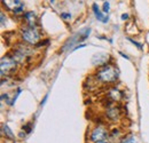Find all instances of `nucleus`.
<instances>
[{
	"label": "nucleus",
	"mask_w": 149,
	"mask_h": 143,
	"mask_svg": "<svg viewBox=\"0 0 149 143\" xmlns=\"http://www.w3.org/2000/svg\"><path fill=\"white\" fill-rule=\"evenodd\" d=\"M118 77V71L113 67H104L97 73V78L104 83H111L115 81Z\"/></svg>",
	"instance_id": "1"
},
{
	"label": "nucleus",
	"mask_w": 149,
	"mask_h": 143,
	"mask_svg": "<svg viewBox=\"0 0 149 143\" xmlns=\"http://www.w3.org/2000/svg\"><path fill=\"white\" fill-rule=\"evenodd\" d=\"M22 38L24 41H26L28 44H37V41L39 40V33L37 32V30L35 28H25L22 31Z\"/></svg>",
	"instance_id": "2"
},
{
	"label": "nucleus",
	"mask_w": 149,
	"mask_h": 143,
	"mask_svg": "<svg viewBox=\"0 0 149 143\" xmlns=\"http://www.w3.org/2000/svg\"><path fill=\"white\" fill-rule=\"evenodd\" d=\"M15 60L13 57L9 56H5L1 58V74L3 76L5 73H8L9 71H12L13 69H15Z\"/></svg>",
	"instance_id": "3"
},
{
	"label": "nucleus",
	"mask_w": 149,
	"mask_h": 143,
	"mask_svg": "<svg viewBox=\"0 0 149 143\" xmlns=\"http://www.w3.org/2000/svg\"><path fill=\"white\" fill-rule=\"evenodd\" d=\"M106 135H107L106 129L102 128V127H97V128H95L93 132H92V134H91V140L96 143L102 142V140H104Z\"/></svg>",
	"instance_id": "4"
},
{
	"label": "nucleus",
	"mask_w": 149,
	"mask_h": 143,
	"mask_svg": "<svg viewBox=\"0 0 149 143\" xmlns=\"http://www.w3.org/2000/svg\"><path fill=\"white\" fill-rule=\"evenodd\" d=\"M93 10H94V15H95V17L97 18L99 21H101V22H103V23H107V22H108V17H107L106 15H103L102 12H100V9H99V7H97L96 3H94L93 5Z\"/></svg>",
	"instance_id": "5"
},
{
	"label": "nucleus",
	"mask_w": 149,
	"mask_h": 143,
	"mask_svg": "<svg viewBox=\"0 0 149 143\" xmlns=\"http://www.w3.org/2000/svg\"><path fill=\"white\" fill-rule=\"evenodd\" d=\"M109 95H110V97H112V100H115V101H118V100L120 99V96H122V95H120V93H119L117 90H110Z\"/></svg>",
	"instance_id": "6"
},
{
	"label": "nucleus",
	"mask_w": 149,
	"mask_h": 143,
	"mask_svg": "<svg viewBox=\"0 0 149 143\" xmlns=\"http://www.w3.org/2000/svg\"><path fill=\"white\" fill-rule=\"evenodd\" d=\"M120 143H136V139L134 136H130V137L124 139Z\"/></svg>",
	"instance_id": "7"
},
{
	"label": "nucleus",
	"mask_w": 149,
	"mask_h": 143,
	"mask_svg": "<svg viewBox=\"0 0 149 143\" xmlns=\"http://www.w3.org/2000/svg\"><path fill=\"white\" fill-rule=\"evenodd\" d=\"M3 132H5V134H7L10 139H13V137H14V135H13V133L10 132V129L8 128V126H6V125L3 126Z\"/></svg>",
	"instance_id": "8"
},
{
	"label": "nucleus",
	"mask_w": 149,
	"mask_h": 143,
	"mask_svg": "<svg viewBox=\"0 0 149 143\" xmlns=\"http://www.w3.org/2000/svg\"><path fill=\"white\" fill-rule=\"evenodd\" d=\"M109 6H110V5H109V2H108V1H106V2H104V5H103V12H104L106 14L109 12Z\"/></svg>",
	"instance_id": "9"
},
{
	"label": "nucleus",
	"mask_w": 149,
	"mask_h": 143,
	"mask_svg": "<svg viewBox=\"0 0 149 143\" xmlns=\"http://www.w3.org/2000/svg\"><path fill=\"white\" fill-rule=\"evenodd\" d=\"M62 17H70V14H62Z\"/></svg>",
	"instance_id": "10"
},
{
	"label": "nucleus",
	"mask_w": 149,
	"mask_h": 143,
	"mask_svg": "<svg viewBox=\"0 0 149 143\" xmlns=\"http://www.w3.org/2000/svg\"><path fill=\"white\" fill-rule=\"evenodd\" d=\"M97 143H104V142H97Z\"/></svg>",
	"instance_id": "11"
}]
</instances>
